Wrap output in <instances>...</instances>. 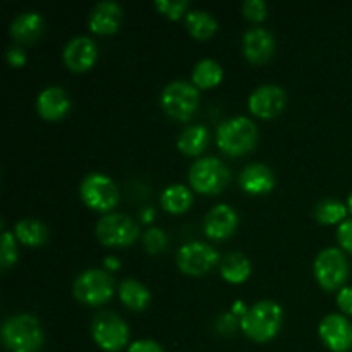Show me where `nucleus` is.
Masks as SVG:
<instances>
[{"instance_id":"obj_9","label":"nucleus","mask_w":352,"mask_h":352,"mask_svg":"<svg viewBox=\"0 0 352 352\" xmlns=\"http://www.w3.org/2000/svg\"><path fill=\"white\" fill-rule=\"evenodd\" d=\"M96 239L109 248L131 246L140 236V226L136 220L124 213H110L96 223Z\"/></svg>"},{"instance_id":"obj_18","label":"nucleus","mask_w":352,"mask_h":352,"mask_svg":"<svg viewBox=\"0 0 352 352\" xmlns=\"http://www.w3.org/2000/svg\"><path fill=\"white\" fill-rule=\"evenodd\" d=\"M71 110V98L67 91L58 86L43 89L36 98V112L45 120H60Z\"/></svg>"},{"instance_id":"obj_36","label":"nucleus","mask_w":352,"mask_h":352,"mask_svg":"<svg viewBox=\"0 0 352 352\" xmlns=\"http://www.w3.org/2000/svg\"><path fill=\"white\" fill-rule=\"evenodd\" d=\"M127 352H165L164 347L160 346L158 342L150 339H143V340H136L129 346Z\"/></svg>"},{"instance_id":"obj_3","label":"nucleus","mask_w":352,"mask_h":352,"mask_svg":"<svg viewBox=\"0 0 352 352\" xmlns=\"http://www.w3.org/2000/svg\"><path fill=\"white\" fill-rule=\"evenodd\" d=\"M258 143V127L248 117H232L223 120L217 131V144L229 157L251 153Z\"/></svg>"},{"instance_id":"obj_31","label":"nucleus","mask_w":352,"mask_h":352,"mask_svg":"<svg viewBox=\"0 0 352 352\" xmlns=\"http://www.w3.org/2000/svg\"><path fill=\"white\" fill-rule=\"evenodd\" d=\"M155 7L160 10V14H164L165 17L172 21L181 19L182 14H186L188 10L189 2L188 0H158L155 2Z\"/></svg>"},{"instance_id":"obj_37","label":"nucleus","mask_w":352,"mask_h":352,"mask_svg":"<svg viewBox=\"0 0 352 352\" xmlns=\"http://www.w3.org/2000/svg\"><path fill=\"white\" fill-rule=\"evenodd\" d=\"M26 52L23 50L21 47H10L9 50H7V62H9L12 67H23L24 64H26Z\"/></svg>"},{"instance_id":"obj_22","label":"nucleus","mask_w":352,"mask_h":352,"mask_svg":"<svg viewBox=\"0 0 352 352\" xmlns=\"http://www.w3.org/2000/svg\"><path fill=\"white\" fill-rule=\"evenodd\" d=\"M220 275L229 284H243L251 275V263L243 253H229L220 263Z\"/></svg>"},{"instance_id":"obj_17","label":"nucleus","mask_w":352,"mask_h":352,"mask_svg":"<svg viewBox=\"0 0 352 352\" xmlns=\"http://www.w3.org/2000/svg\"><path fill=\"white\" fill-rule=\"evenodd\" d=\"M122 17L124 14L119 3L110 2V0L98 2L89 12V30L95 34H102V36L113 34L119 31Z\"/></svg>"},{"instance_id":"obj_14","label":"nucleus","mask_w":352,"mask_h":352,"mask_svg":"<svg viewBox=\"0 0 352 352\" xmlns=\"http://www.w3.org/2000/svg\"><path fill=\"white\" fill-rule=\"evenodd\" d=\"M64 64L72 72H86L98 58V47L88 36H76L64 47Z\"/></svg>"},{"instance_id":"obj_7","label":"nucleus","mask_w":352,"mask_h":352,"mask_svg":"<svg viewBox=\"0 0 352 352\" xmlns=\"http://www.w3.org/2000/svg\"><path fill=\"white\" fill-rule=\"evenodd\" d=\"M79 195L88 208L100 213H107L116 208L120 196L116 182L109 175L98 174V172H93L82 179L79 186Z\"/></svg>"},{"instance_id":"obj_33","label":"nucleus","mask_w":352,"mask_h":352,"mask_svg":"<svg viewBox=\"0 0 352 352\" xmlns=\"http://www.w3.org/2000/svg\"><path fill=\"white\" fill-rule=\"evenodd\" d=\"M237 327H241V318H237L232 311L223 313L215 320V330L222 336H234L237 332Z\"/></svg>"},{"instance_id":"obj_29","label":"nucleus","mask_w":352,"mask_h":352,"mask_svg":"<svg viewBox=\"0 0 352 352\" xmlns=\"http://www.w3.org/2000/svg\"><path fill=\"white\" fill-rule=\"evenodd\" d=\"M16 261H17L16 236L10 234L9 230L3 229L2 244H0V268H2V270H7V268L14 267Z\"/></svg>"},{"instance_id":"obj_39","label":"nucleus","mask_w":352,"mask_h":352,"mask_svg":"<svg viewBox=\"0 0 352 352\" xmlns=\"http://www.w3.org/2000/svg\"><path fill=\"white\" fill-rule=\"evenodd\" d=\"M248 309H250V308H246V305H244L243 301H236V302H234V306H232V309H230V311H232L234 315L237 316V318H243V316L248 313Z\"/></svg>"},{"instance_id":"obj_24","label":"nucleus","mask_w":352,"mask_h":352,"mask_svg":"<svg viewBox=\"0 0 352 352\" xmlns=\"http://www.w3.org/2000/svg\"><path fill=\"white\" fill-rule=\"evenodd\" d=\"M223 79V69L219 62L212 60V58H203L192 69V85L196 88L210 89L215 88L222 82Z\"/></svg>"},{"instance_id":"obj_11","label":"nucleus","mask_w":352,"mask_h":352,"mask_svg":"<svg viewBox=\"0 0 352 352\" xmlns=\"http://www.w3.org/2000/svg\"><path fill=\"white\" fill-rule=\"evenodd\" d=\"M220 256L217 250L201 241L184 244L177 253V267L182 274L191 277H203L219 265Z\"/></svg>"},{"instance_id":"obj_2","label":"nucleus","mask_w":352,"mask_h":352,"mask_svg":"<svg viewBox=\"0 0 352 352\" xmlns=\"http://www.w3.org/2000/svg\"><path fill=\"white\" fill-rule=\"evenodd\" d=\"M282 322H284V311L280 305L265 299V301L254 302L248 309L246 315L241 318V330L248 339L263 344L280 332Z\"/></svg>"},{"instance_id":"obj_13","label":"nucleus","mask_w":352,"mask_h":352,"mask_svg":"<svg viewBox=\"0 0 352 352\" xmlns=\"http://www.w3.org/2000/svg\"><path fill=\"white\" fill-rule=\"evenodd\" d=\"M285 103H287V95L280 86L263 85L254 89L248 105H250L251 113L260 119H274L280 116L282 110L285 109Z\"/></svg>"},{"instance_id":"obj_34","label":"nucleus","mask_w":352,"mask_h":352,"mask_svg":"<svg viewBox=\"0 0 352 352\" xmlns=\"http://www.w3.org/2000/svg\"><path fill=\"white\" fill-rule=\"evenodd\" d=\"M337 241H339L340 248L347 253L352 254V219L344 220L337 229Z\"/></svg>"},{"instance_id":"obj_35","label":"nucleus","mask_w":352,"mask_h":352,"mask_svg":"<svg viewBox=\"0 0 352 352\" xmlns=\"http://www.w3.org/2000/svg\"><path fill=\"white\" fill-rule=\"evenodd\" d=\"M337 306L344 315L352 316V287H342L337 294Z\"/></svg>"},{"instance_id":"obj_28","label":"nucleus","mask_w":352,"mask_h":352,"mask_svg":"<svg viewBox=\"0 0 352 352\" xmlns=\"http://www.w3.org/2000/svg\"><path fill=\"white\" fill-rule=\"evenodd\" d=\"M315 217L323 226H336V223L340 226L344 220H347V205H344L339 199H323L316 205Z\"/></svg>"},{"instance_id":"obj_23","label":"nucleus","mask_w":352,"mask_h":352,"mask_svg":"<svg viewBox=\"0 0 352 352\" xmlns=\"http://www.w3.org/2000/svg\"><path fill=\"white\" fill-rule=\"evenodd\" d=\"M14 236H16L24 246L38 248L43 246V244L47 243L48 229L45 223L40 222V220L23 219L16 223V227H14Z\"/></svg>"},{"instance_id":"obj_38","label":"nucleus","mask_w":352,"mask_h":352,"mask_svg":"<svg viewBox=\"0 0 352 352\" xmlns=\"http://www.w3.org/2000/svg\"><path fill=\"white\" fill-rule=\"evenodd\" d=\"M119 268H120L119 258H116V256H107L105 258V270L109 272V274H112V272H117Z\"/></svg>"},{"instance_id":"obj_41","label":"nucleus","mask_w":352,"mask_h":352,"mask_svg":"<svg viewBox=\"0 0 352 352\" xmlns=\"http://www.w3.org/2000/svg\"><path fill=\"white\" fill-rule=\"evenodd\" d=\"M347 212L352 215V192L349 195V198H347Z\"/></svg>"},{"instance_id":"obj_15","label":"nucleus","mask_w":352,"mask_h":352,"mask_svg":"<svg viewBox=\"0 0 352 352\" xmlns=\"http://www.w3.org/2000/svg\"><path fill=\"white\" fill-rule=\"evenodd\" d=\"M237 223H239V217L236 210L230 208L229 205H217L206 213L203 230L210 239L226 241L236 232Z\"/></svg>"},{"instance_id":"obj_1","label":"nucleus","mask_w":352,"mask_h":352,"mask_svg":"<svg viewBox=\"0 0 352 352\" xmlns=\"http://www.w3.org/2000/svg\"><path fill=\"white\" fill-rule=\"evenodd\" d=\"M2 342L9 352H40L45 344L40 320L30 313L9 316L2 325Z\"/></svg>"},{"instance_id":"obj_5","label":"nucleus","mask_w":352,"mask_h":352,"mask_svg":"<svg viewBox=\"0 0 352 352\" xmlns=\"http://www.w3.org/2000/svg\"><path fill=\"white\" fill-rule=\"evenodd\" d=\"M315 277L318 284L322 285L325 291L332 292L337 289H342L346 280L349 278V261H347L346 254L339 248H325L316 256L315 265Z\"/></svg>"},{"instance_id":"obj_32","label":"nucleus","mask_w":352,"mask_h":352,"mask_svg":"<svg viewBox=\"0 0 352 352\" xmlns=\"http://www.w3.org/2000/svg\"><path fill=\"white\" fill-rule=\"evenodd\" d=\"M243 14L248 21L253 23H260V21L267 19V3L263 0H246L243 3Z\"/></svg>"},{"instance_id":"obj_40","label":"nucleus","mask_w":352,"mask_h":352,"mask_svg":"<svg viewBox=\"0 0 352 352\" xmlns=\"http://www.w3.org/2000/svg\"><path fill=\"white\" fill-rule=\"evenodd\" d=\"M140 217H141V220H143L144 223L153 222V219H155V210H153V208H143V210H141Z\"/></svg>"},{"instance_id":"obj_16","label":"nucleus","mask_w":352,"mask_h":352,"mask_svg":"<svg viewBox=\"0 0 352 352\" xmlns=\"http://www.w3.org/2000/svg\"><path fill=\"white\" fill-rule=\"evenodd\" d=\"M275 52V38L263 28H253L243 36V54L251 64H265Z\"/></svg>"},{"instance_id":"obj_6","label":"nucleus","mask_w":352,"mask_h":352,"mask_svg":"<svg viewBox=\"0 0 352 352\" xmlns=\"http://www.w3.org/2000/svg\"><path fill=\"white\" fill-rule=\"evenodd\" d=\"M160 103L172 119L189 120L199 105L198 88L188 81H172L162 91Z\"/></svg>"},{"instance_id":"obj_26","label":"nucleus","mask_w":352,"mask_h":352,"mask_svg":"<svg viewBox=\"0 0 352 352\" xmlns=\"http://www.w3.org/2000/svg\"><path fill=\"white\" fill-rule=\"evenodd\" d=\"M160 203L168 213L179 215V213L188 212L192 206V192L191 189L186 188V186L182 184L168 186V188L162 192Z\"/></svg>"},{"instance_id":"obj_21","label":"nucleus","mask_w":352,"mask_h":352,"mask_svg":"<svg viewBox=\"0 0 352 352\" xmlns=\"http://www.w3.org/2000/svg\"><path fill=\"white\" fill-rule=\"evenodd\" d=\"M119 296L124 306L133 311H143L148 308L151 301V294L148 287L134 278H126L119 285Z\"/></svg>"},{"instance_id":"obj_25","label":"nucleus","mask_w":352,"mask_h":352,"mask_svg":"<svg viewBox=\"0 0 352 352\" xmlns=\"http://www.w3.org/2000/svg\"><path fill=\"white\" fill-rule=\"evenodd\" d=\"M208 129L203 126H189L181 133L177 140V148L188 157H198L208 144Z\"/></svg>"},{"instance_id":"obj_27","label":"nucleus","mask_w":352,"mask_h":352,"mask_svg":"<svg viewBox=\"0 0 352 352\" xmlns=\"http://www.w3.org/2000/svg\"><path fill=\"white\" fill-rule=\"evenodd\" d=\"M186 28L196 40H208L217 33V19L205 10H191L186 14Z\"/></svg>"},{"instance_id":"obj_19","label":"nucleus","mask_w":352,"mask_h":352,"mask_svg":"<svg viewBox=\"0 0 352 352\" xmlns=\"http://www.w3.org/2000/svg\"><path fill=\"white\" fill-rule=\"evenodd\" d=\"M239 186L244 192L251 196L267 195L274 189L275 175L265 164H251L241 172Z\"/></svg>"},{"instance_id":"obj_8","label":"nucleus","mask_w":352,"mask_h":352,"mask_svg":"<svg viewBox=\"0 0 352 352\" xmlns=\"http://www.w3.org/2000/svg\"><path fill=\"white\" fill-rule=\"evenodd\" d=\"M91 336L100 349L119 352L129 344V327L117 313L103 311L93 318Z\"/></svg>"},{"instance_id":"obj_20","label":"nucleus","mask_w":352,"mask_h":352,"mask_svg":"<svg viewBox=\"0 0 352 352\" xmlns=\"http://www.w3.org/2000/svg\"><path fill=\"white\" fill-rule=\"evenodd\" d=\"M43 31L45 19L41 17V14L34 12V10H28V12H23L14 17L9 28V33L12 36V40L23 45L34 43L43 34Z\"/></svg>"},{"instance_id":"obj_10","label":"nucleus","mask_w":352,"mask_h":352,"mask_svg":"<svg viewBox=\"0 0 352 352\" xmlns=\"http://www.w3.org/2000/svg\"><path fill=\"white\" fill-rule=\"evenodd\" d=\"M230 181V172L219 158L205 157L195 162L189 170L192 189L201 195H219Z\"/></svg>"},{"instance_id":"obj_12","label":"nucleus","mask_w":352,"mask_h":352,"mask_svg":"<svg viewBox=\"0 0 352 352\" xmlns=\"http://www.w3.org/2000/svg\"><path fill=\"white\" fill-rule=\"evenodd\" d=\"M320 339L333 352L352 349V323L344 315H327L318 327Z\"/></svg>"},{"instance_id":"obj_4","label":"nucleus","mask_w":352,"mask_h":352,"mask_svg":"<svg viewBox=\"0 0 352 352\" xmlns=\"http://www.w3.org/2000/svg\"><path fill=\"white\" fill-rule=\"evenodd\" d=\"M113 278L107 270L89 268L78 275L72 285L74 298L86 306L105 305L113 296Z\"/></svg>"},{"instance_id":"obj_30","label":"nucleus","mask_w":352,"mask_h":352,"mask_svg":"<svg viewBox=\"0 0 352 352\" xmlns=\"http://www.w3.org/2000/svg\"><path fill=\"white\" fill-rule=\"evenodd\" d=\"M167 234L162 229H158V227H151V229H148L143 236V244L150 254L162 253V251L167 248Z\"/></svg>"}]
</instances>
